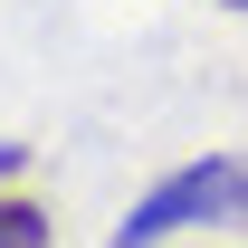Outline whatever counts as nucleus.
I'll use <instances>...</instances> for the list:
<instances>
[{
    "mask_svg": "<svg viewBox=\"0 0 248 248\" xmlns=\"http://www.w3.org/2000/svg\"><path fill=\"white\" fill-rule=\"evenodd\" d=\"M201 219H248V162L210 153L191 172H172L153 201H134V219H115V248H153L172 229H201Z\"/></svg>",
    "mask_w": 248,
    "mask_h": 248,
    "instance_id": "nucleus-1",
    "label": "nucleus"
},
{
    "mask_svg": "<svg viewBox=\"0 0 248 248\" xmlns=\"http://www.w3.org/2000/svg\"><path fill=\"white\" fill-rule=\"evenodd\" d=\"M48 239H58V229H48L29 201H0V248H48Z\"/></svg>",
    "mask_w": 248,
    "mask_h": 248,
    "instance_id": "nucleus-2",
    "label": "nucleus"
},
{
    "mask_svg": "<svg viewBox=\"0 0 248 248\" xmlns=\"http://www.w3.org/2000/svg\"><path fill=\"white\" fill-rule=\"evenodd\" d=\"M219 10H248V0H219Z\"/></svg>",
    "mask_w": 248,
    "mask_h": 248,
    "instance_id": "nucleus-3",
    "label": "nucleus"
}]
</instances>
